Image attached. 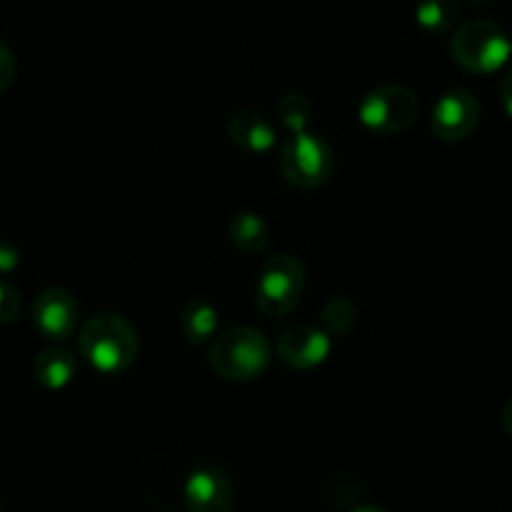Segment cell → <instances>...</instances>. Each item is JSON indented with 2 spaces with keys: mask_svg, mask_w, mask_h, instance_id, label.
Segmentation results:
<instances>
[{
  "mask_svg": "<svg viewBox=\"0 0 512 512\" xmlns=\"http://www.w3.org/2000/svg\"><path fill=\"white\" fill-rule=\"evenodd\" d=\"M277 113L279 121H282V126L287 128L289 134H299L309 123V116H312V103H309V98L304 93L292 91L279 101Z\"/></svg>",
  "mask_w": 512,
  "mask_h": 512,
  "instance_id": "2e32d148",
  "label": "cell"
},
{
  "mask_svg": "<svg viewBox=\"0 0 512 512\" xmlns=\"http://www.w3.org/2000/svg\"><path fill=\"white\" fill-rule=\"evenodd\" d=\"M76 354L63 347L43 349L33 362V377L46 390H63L76 377Z\"/></svg>",
  "mask_w": 512,
  "mask_h": 512,
  "instance_id": "7c38bea8",
  "label": "cell"
},
{
  "mask_svg": "<svg viewBox=\"0 0 512 512\" xmlns=\"http://www.w3.org/2000/svg\"><path fill=\"white\" fill-rule=\"evenodd\" d=\"M354 512H387V510H384V507H379V505H362V507H357Z\"/></svg>",
  "mask_w": 512,
  "mask_h": 512,
  "instance_id": "603a6c76",
  "label": "cell"
},
{
  "mask_svg": "<svg viewBox=\"0 0 512 512\" xmlns=\"http://www.w3.org/2000/svg\"><path fill=\"white\" fill-rule=\"evenodd\" d=\"M470 3H485V0H470Z\"/></svg>",
  "mask_w": 512,
  "mask_h": 512,
  "instance_id": "cb8c5ba5",
  "label": "cell"
},
{
  "mask_svg": "<svg viewBox=\"0 0 512 512\" xmlns=\"http://www.w3.org/2000/svg\"><path fill=\"white\" fill-rule=\"evenodd\" d=\"M179 327L186 342L201 347V344H209L214 339L216 329H219V312L209 299L196 297L181 312Z\"/></svg>",
  "mask_w": 512,
  "mask_h": 512,
  "instance_id": "4fadbf2b",
  "label": "cell"
},
{
  "mask_svg": "<svg viewBox=\"0 0 512 512\" xmlns=\"http://www.w3.org/2000/svg\"><path fill=\"white\" fill-rule=\"evenodd\" d=\"M272 344L254 327H234L216 337L209 349V364L216 374L231 382H246L267 369Z\"/></svg>",
  "mask_w": 512,
  "mask_h": 512,
  "instance_id": "7a4b0ae2",
  "label": "cell"
},
{
  "mask_svg": "<svg viewBox=\"0 0 512 512\" xmlns=\"http://www.w3.org/2000/svg\"><path fill=\"white\" fill-rule=\"evenodd\" d=\"M322 322L329 332H337V334L349 332V329L354 327V322H357V307H354L349 299L334 297L332 302L324 307Z\"/></svg>",
  "mask_w": 512,
  "mask_h": 512,
  "instance_id": "e0dca14e",
  "label": "cell"
},
{
  "mask_svg": "<svg viewBox=\"0 0 512 512\" xmlns=\"http://www.w3.org/2000/svg\"><path fill=\"white\" fill-rule=\"evenodd\" d=\"M510 46H512V41H510Z\"/></svg>",
  "mask_w": 512,
  "mask_h": 512,
  "instance_id": "d4e9b609",
  "label": "cell"
},
{
  "mask_svg": "<svg viewBox=\"0 0 512 512\" xmlns=\"http://www.w3.org/2000/svg\"><path fill=\"white\" fill-rule=\"evenodd\" d=\"M452 58L465 71L477 76H490L500 71L512 56L510 38L492 21H467L452 36Z\"/></svg>",
  "mask_w": 512,
  "mask_h": 512,
  "instance_id": "3957f363",
  "label": "cell"
},
{
  "mask_svg": "<svg viewBox=\"0 0 512 512\" xmlns=\"http://www.w3.org/2000/svg\"><path fill=\"white\" fill-rule=\"evenodd\" d=\"M307 284V269L297 256L279 254L264 264L256 279V307L267 317H287L299 304Z\"/></svg>",
  "mask_w": 512,
  "mask_h": 512,
  "instance_id": "277c9868",
  "label": "cell"
},
{
  "mask_svg": "<svg viewBox=\"0 0 512 512\" xmlns=\"http://www.w3.org/2000/svg\"><path fill=\"white\" fill-rule=\"evenodd\" d=\"M229 236L241 251H249V254H262L269 249V241H272V231H269L267 221L259 214H236L229 224Z\"/></svg>",
  "mask_w": 512,
  "mask_h": 512,
  "instance_id": "5bb4252c",
  "label": "cell"
},
{
  "mask_svg": "<svg viewBox=\"0 0 512 512\" xmlns=\"http://www.w3.org/2000/svg\"><path fill=\"white\" fill-rule=\"evenodd\" d=\"M332 352V337L312 324H294L284 329L277 342V354L287 367L312 369L322 364Z\"/></svg>",
  "mask_w": 512,
  "mask_h": 512,
  "instance_id": "9c48e42d",
  "label": "cell"
},
{
  "mask_svg": "<svg viewBox=\"0 0 512 512\" xmlns=\"http://www.w3.org/2000/svg\"><path fill=\"white\" fill-rule=\"evenodd\" d=\"M502 427H505L507 435L512 437V400L507 402L505 410H502Z\"/></svg>",
  "mask_w": 512,
  "mask_h": 512,
  "instance_id": "7402d4cb",
  "label": "cell"
},
{
  "mask_svg": "<svg viewBox=\"0 0 512 512\" xmlns=\"http://www.w3.org/2000/svg\"><path fill=\"white\" fill-rule=\"evenodd\" d=\"M229 136L249 154H267L277 144V128L264 113L241 108L229 118Z\"/></svg>",
  "mask_w": 512,
  "mask_h": 512,
  "instance_id": "8fae6325",
  "label": "cell"
},
{
  "mask_svg": "<svg viewBox=\"0 0 512 512\" xmlns=\"http://www.w3.org/2000/svg\"><path fill=\"white\" fill-rule=\"evenodd\" d=\"M184 500L189 512H231L234 485L219 467H201L186 480Z\"/></svg>",
  "mask_w": 512,
  "mask_h": 512,
  "instance_id": "30bf717a",
  "label": "cell"
},
{
  "mask_svg": "<svg viewBox=\"0 0 512 512\" xmlns=\"http://www.w3.org/2000/svg\"><path fill=\"white\" fill-rule=\"evenodd\" d=\"M78 344L86 362L103 374L123 372L139 354L134 327L118 314H96L88 319L78 334Z\"/></svg>",
  "mask_w": 512,
  "mask_h": 512,
  "instance_id": "6da1fadb",
  "label": "cell"
},
{
  "mask_svg": "<svg viewBox=\"0 0 512 512\" xmlns=\"http://www.w3.org/2000/svg\"><path fill=\"white\" fill-rule=\"evenodd\" d=\"M420 113L417 96L407 86H379L369 91L359 103V121L372 134L392 136L412 126Z\"/></svg>",
  "mask_w": 512,
  "mask_h": 512,
  "instance_id": "8992f818",
  "label": "cell"
},
{
  "mask_svg": "<svg viewBox=\"0 0 512 512\" xmlns=\"http://www.w3.org/2000/svg\"><path fill=\"white\" fill-rule=\"evenodd\" d=\"M460 16V0H420L415 18L417 26L430 36H442L450 31Z\"/></svg>",
  "mask_w": 512,
  "mask_h": 512,
  "instance_id": "9a60e30c",
  "label": "cell"
},
{
  "mask_svg": "<svg viewBox=\"0 0 512 512\" xmlns=\"http://www.w3.org/2000/svg\"><path fill=\"white\" fill-rule=\"evenodd\" d=\"M480 123V103L467 88H452L442 93L432 108V131L442 141H462Z\"/></svg>",
  "mask_w": 512,
  "mask_h": 512,
  "instance_id": "52a82bcc",
  "label": "cell"
},
{
  "mask_svg": "<svg viewBox=\"0 0 512 512\" xmlns=\"http://www.w3.org/2000/svg\"><path fill=\"white\" fill-rule=\"evenodd\" d=\"M13 76H16V58H13V51L0 41V93L11 86Z\"/></svg>",
  "mask_w": 512,
  "mask_h": 512,
  "instance_id": "d6986e66",
  "label": "cell"
},
{
  "mask_svg": "<svg viewBox=\"0 0 512 512\" xmlns=\"http://www.w3.org/2000/svg\"><path fill=\"white\" fill-rule=\"evenodd\" d=\"M23 299L16 287L8 282H0V324H13L21 317Z\"/></svg>",
  "mask_w": 512,
  "mask_h": 512,
  "instance_id": "ac0fdd59",
  "label": "cell"
},
{
  "mask_svg": "<svg viewBox=\"0 0 512 512\" xmlns=\"http://www.w3.org/2000/svg\"><path fill=\"white\" fill-rule=\"evenodd\" d=\"M279 169L297 189H317L332 176L334 154L322 136L299 131L284 141L279 151Z\"/></svg>",
  "mask_w": 512,
  "mask_h": 512,
  "instance_id": "5b68a950",
  "label": "cell"
},
{
  "mask_svg": "<svg viewBox=\"0 0 512 512\" xmlns=\"http://www.w3.org/2000/svg\"><path fill=\"white\" fill-rule=\"evenodd\" d=\"M21 264V254L11 241L0 239V274H11Z\"/></svg>",
  "mask_w": 512,
  "mask_h": 512,
  "instance_id": "ffe728a7",
  "label": "cell"
},
{
  "mask_svg": "<svg viewBox=\"0 0 512 512\" xmlns=\"http://www.w3.org/2000/svg\"><path fill=\"white\" fill-rule=\"evenodd\" d=\"M500 98H502V106H505L507 116L512 118V71L502 78V86H500Z\"/></svg>",
  "mask_w": 512,
  "mask_h": 512,
  "instance_id": "44dd1931",
  "label": "cell"
},
{
  "mask_svg": "<svg viewBox=\"0 0 512 512\" xmlns=\"http://www.w3.org/2000/svg\"><path fill=\"white\" fill-rule=\"evenodd\" d=\"M33 324L51 342H66L78 329V302L66 289H46L33 304Z\"/></svg>",
  "mask_w": 512,
  "mask_h": 512,
  "instance_id": "ba28073f",
  "label": "cell"
}]
</instances>
